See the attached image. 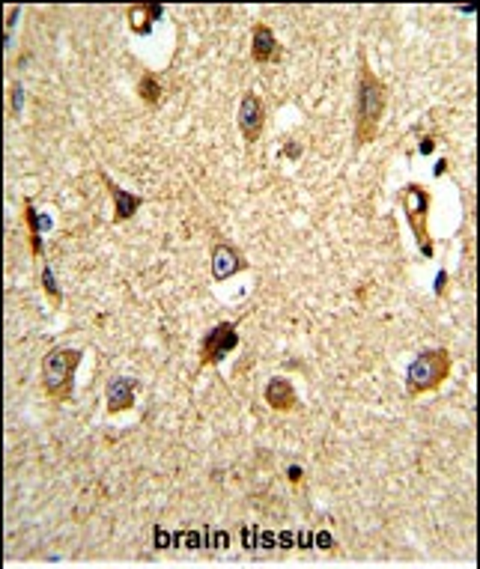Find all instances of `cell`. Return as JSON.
<instances>
[{"instance_id": "4", "label": "cell", "mask_w": 480, "mask_h": 569, "mask_svg": "<svg viewBox=\"0 0 480 569\" xmlns=\"http://www.w3.org/2000/svg\"><path fill=\"white\" fill-rule=\"evenodd\" d=\"M400 206H403V215H406V224L409 230L415 233V242L421 247V257L432 259V254H436V245H432L430 238V230H427V221H430V206H432V197L430 191L421 185V182H409V185L400 188Z\"/></svg>"}, {"instance_id": "21", "label": "cell", "mask_w": 480, "mask_h": 569, "mask_svg": "<svg viewBox=\"0 0 480 569\" xmlns=\"http://www.w3.org/2000/svg\"><path fill=\"white\" fill-rule=\"evenodd\" d=\"M274 542H278V533L257 528V549H274Z\"/></svg>"}, {"instance_id": "22", "label": "cell", "mask_w": 480, "mask_h": 569, "mask_svg": "<svg viewBox=\"0 0 480 569\" xmlns=\"http://www.w3.org/2000/svg\"><path fill=\"white\" fill-rule=\"evenodd\" d=\"M432 292H436V298H444V295H448V271H444V268H439L436 287H432Z\"/></svg>"}, {"instance_id": "5", "label": "cell", "mask_w": 480, "mask_h": 569, "mask_svg": "<svg viewBox=\"0 0 480 569\" xmlns=\"http://www.w3.org/2000/svg\"><path fill=\"white\" fill-rule=\"evenodd\" d=\"M239 346V325L236 322H218L200 340V363L203 367H218V363Z\"/></svg>"}, {"instance_id": "15", "label": "cell", "mask_w": 480, "mask_h": 569, "mask_svg": "<svg viewBox=\"0 0 480 569\" xmlns=\"http://www.w3.org/2000/svg\"><path fill=\"white\" fill-rule=\"evenodd\" d=\"M39 283H42L45 298L51 301V310H60L63 307V289H60V283H57V275H54V268L48 263H45L42 271H39Z\"/></svg>"}, {"instance_id": "27", "label": "cell", "mask_w": 480, "mask_h": 569, "mask_svg": "<svg viewBox=\"0 0 480 569\" xmlns=\"http://www.w3.org/2000/svg\"><path fill=\"white\" fill-rule=\"evenodd\" d=\"M287 480L295 483V486L304 480V468H302V465H290V468H287Z\"/></svg>"}, {"instance_id": "3", "label": "cell", "mask_w": 480, "mask_h": 569, "mask_svg": "<svg viewBox=\"0 0 480 569\" xmlns=\"http://www.w3.org/2000/svg\"><path fill=\"white\" fill-rule=\"evenodd\" d=\"M453 370V358L448 349H424L418 352L415 361L409 363L406 370V396L409 400H415V396H424L430 391H439L444 382H448V375Z\"/></svg>"}, {"instance_id": "14", "label": "cell", "mask_w": 480, "mask_h": 569, "mask_svg": "<svg viewBox=\"0 0 480 569\" xmlns=\"http://www.w3.org/2000/svg\"><path fill=\"white\" fill-rule=\"evenodd\" d=\"M137 99H141L146 108H158V105H162L164 87H162V81H158L153 72H143V75H141V81H137Z\"/></svg>"}, {"instance_id": "11", "label": "cell", "mask_w": 480, "mask_h": 569, "mask_svg": "<svg viewBox=\"0 0 480 569\" xmlns=\"http://www.w3.org/2000/svg\"><path fill=\"white\" fill-rule=\"evenodd\" d=\"M262 396H266V405L271 408V412H281V415H287V412H292V408L299 405V396H295L292 382L283 379V375H274V379H269Z\"/></svg>"}, {"instance_id": "29", "label": "cell", "mask_w": 480, "mask_h": 569, "mask_svg": "<svg viewBox=\"0 0 480 569\" xmlns=\"http://www.w3.org/2000/svg\"><path fill=\"white\" fill-rule=\"evenodd\" d=\"M444 173H448V161H444V158H442V161L436 164V176H444Z\"/></svg>"}, {"instance_id": "18", "label": "cell", "mask_w": 480, "mask_h": 569, "mask_svg": "<svg viewBox=\"0 0 480 569\" xmlns=\"http://www.w3.org/2000/svg\"><path fill=\"white\" fill-rule=\"evenodd\" d=\"M24 84L21 81H13V87H9V101H13V117L18 120L21 117V110H24Z\"/></svg>"}, {"instance_id": "30", "label": "cell", "mask_w": 480, "mask_h": 569, "mask_svg": "<svg viewBox=\"0 0 480 569\" xmlns=\"http://www.w3.org/2000/svg\"><path fill=\"white\" fill-rule=\"evenodd\" d=\"M456 13H460V15H474V9H472V6H460Z\"/></svg>"}, {"instance_id": "7", "label": "cell", "mask_w": 480, "mask_h": 569, "mask_svg": "<svg viewBox=\"0 0 480 569\" xmlns=\"http://www.w3.org/2000/svg\"><path fill=\"white\" fill-rule=\"evenodd\" d=\"M250 263L239 254V250L230 245V242H218L212 247V257H209V271H212V280L215 283H224L236 278L239 271H248Z\"/></svg>"}, {"instance_id": "6", "label": "cell", "mask_w": 480, "mask_h": 569, "mask_svg": "<svg viewBox=\"0 0 480 569\" xmlns=\"http://www.w3.org/2000/svg\"><path fill=\"white\" fill-rule=\"evenodd\" d=\"M236 125L248 146L260 143L262 131H266V105H262V99L254 89H245L242 93V101H239V110H236Z\"/></svg>"}, {"instance_id": "20", "label": "cell", "mask_w": 480, "mask_h": 569, "mask_svg": "<svg viewBox=\"0 0 480 569\" xmlns=\"http://www.w3.org/2000/svg\"><path fill=\"white\" fill-rule=\"evenodd\" d=\"M313 542H316L323 552H334V549H337V542H334V537H331V531H316V533H313Z\"/></svg>"}, {"instance_id": "23", "label": "cell", "mask_w": 480, "mask_h": 569, "mask_svg": "<svg viewBox=\"0 0 480 569\" xmlns=\"http://www.w3.org/2000/svg\"><path fill=\"white\" fill-rule=\"evenodd\" d=\"M24 13L21 6H13L9 9V21H6V45H9V39H13V30H15V24H18V15Z\"/></svg>"}, {"instance_id": "8", "label": "cell", "mask_w": 480, "mask_h": 569, "mask_svg": "<svg viewBox=\"0 0 480 569\" xmlns=\"http://www.w3.org/2000/svg\"><path fill=\"white\" fill-rule=\"evenodd\" d=\"M281 57H283V48H281L278 36H274V30L269 24H262V21H257L250 27V60L257 66H274V63H281Z\"/></svg>"}, {"instance_id": "24", "label": "cell", "mask_w": 480, "mask_h": 569, "mask_svg": "<svg viewBox=\"0 0 480 569\" xmlns=\"http://www.w3.org/2000/svg\"><path fill=\"white\" fill-rule=\"evenodd\" d=\"M295 549H313V531H299L295 533Z\"/></svg>"}, {"instance_id": "13", "label": "cell", "mask_w": 480, "mask_h": 569, "mask_svg": "<svg viewBox=\"0 0 480 569\" xmlns=\"http://www.w3.org/2000/svg\"><path fill=\"white\" fill-rule=\"evenodd\" d=\"M24 221L30 226V254L42 259L45 254V245H42V233L45 230H51L54 221H51V215H42L36 212V206H33V200H24Z\"/></svg>"}, {"instance_id": "9", "label": "cell", "mask_w": 480, "mask_h": 569, "mask_svg": "<svg viewBox=\"0 0 480 569\" xmlns=\"http://www.w3.org/2000/svg\"><path fill=\"white\" fill-rule=\"evenodd\" d=\"M101 182H105V188H108V194L113 200V224H125V221H132L137 209L143 206V197L141 194H132V191H125L122 185H117L108 173H101Z\"/></svg>"}, {"instance_id": "17", "label": "cell", "mask_w": 480, "mask_h": 569, "mask_svg": "<svg viewBox=\"0 0 480 569\" xmlns=\"http://www.w3.org/2000/svg\"><path fill=\"white\" fill-rule=\"evenodd\" d=\"M174 545L176 549H203V531H176L174 533Z\"/></svg>"}, {"instance_id": "19", "label": "cell", "mask_w": 480, "mask_h": 569, "mask_svg": "<svg viewBox=\"0 0 480 569\" xmlns=\"http://www.w3.org/2000/svg\"><path fill=\"white\" fill-rule=\"evenodd\" d=\"M153 545H155L158 552L170 549V545H174V533H167L164 525H155V531H153Z\"/></svg>"}, {"instance_id": "1", "label": "cell", "mask_w": 480, "mask_h": 569, "mask_svg": "<svg viewBox=\"0 0 480 569\" xmlns=\"http://www.w3.org/2000/svg\"><path fill=\"white\" fill-rule=\"evenodd\" d=\"M388 96H391V87L370 69L367 57L361 54L358 89H355V131H352L355 150L370 146L376 138H379V129H382V120H385V110H388Z\"/></svg>"}, {"instance_id": "16", "label": "cell", "mask_w": 480, "mask_h": 569, "mask_svg": "<svg viewBox=\"0 0 480 569\" xmlns=\"http://www.w3.org/2000/svg\"><path fill=\"white\" fill-rule=\"evenodd\" d=\"M203 549L227 552V549H230V533H227V531H215V528L206 525L203 528Z\"/></svg>"}, {"instance_id": "12", "label": "cell", "mask_w": 480, "mask_h": 569, "mask_svg": "<svg viewBox=\"0 0 480 569\" xmlns=\"http://www.w3.org/2000/svg\"><path fill=\"white\" fill-rule=\"evenodd\" d=\"M125 15H129L132 33H137V36H150L155 21L164 18V6L162 3H134V6H129Z\"/></svg>"}, {"instance_id": "10", "label": "cell", "mask_w": 480, "mask_h": 569, "mask_svg": "<svg viewBox=\"0 0 480 569\" xmlns=\"http://www.w3.org/2000/svg\"><path fill=\"white\" fill-rule=\"evenodd\" d=\"M134 394H137V382L129 375H113L108 382L105 391V403H108V415H120L134 408Z\"/></svg>"}, {"instance_id": "28", "label": "cell", "mask_w": 480, "mask_h": 569, "mask_svg": "<svg viewBox=\"0 0 480 569\" xmlns=\"http://www.w3.org/2000/svg\"><path fill=\"white\" fill-rule=\"evenodd\" d=\"M283 155H287V158H299V155H302V146L295 143V141H287V146H283Z\"/></svg>"}, {"instance_id": "2", "label": "cell", "mask_w": 480, "mask_h": 569, "mask_svg": "<svg viewBox=\"0 0 480 569\" xmlns=\"http://www.w3.org/2000/svg\"><path fill=\"white\" fill-rule=\"evenodd\" d=\"M84 352L72 346H57L42 358V391L54 403H69L75 391V373L81 367Z\"/></svg>"}, {"instance_id": "25", "label": "cell", "mask_w": 480, "mask_h": 569, "mask_svg": "<svg viewBox=\"0 0 480 569\" xmlns=\"http://www.w3.org/2000/svg\"><path fill=\"white\" fill-rule=\"evenodd\" d=\"M436 134H424V138H421V146H418V152L421 155H432V150H436Z\"/></svg>"}, {"instance_id": "26", "label": "cell", "mask_w": 480, "mask_h": 569, "mask_svg": "<svg viewBox=\"0 0 480 569\" xmlns=\"http://www.w3.org/2000/svg\"><path fill=\"white\" fill-rule=\"evenodd\" d=\"M278 549H295V533L292 531H281L278 533Z\"/></svg>"}]
</instances>
